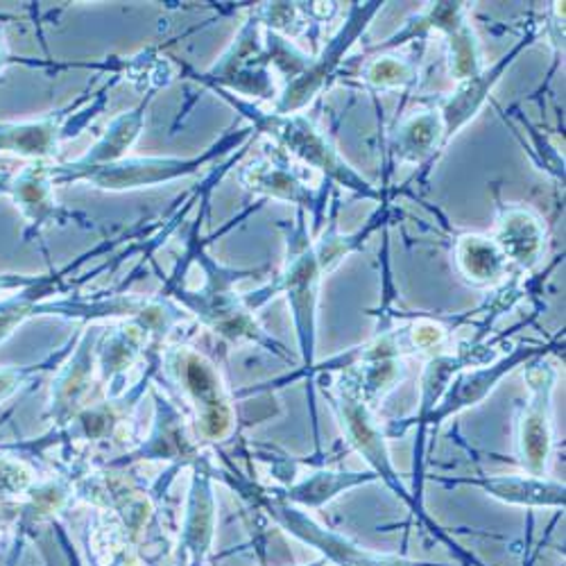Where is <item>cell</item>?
Here are the masks:
<instances>
[{
  "label": "cell",
  "mask_w": 566,
  "mask_h": 566,
  "mask_svg": "<svg viewBox=\"0 0 566 566\" xmlns=\"http://www.w3.org/2000/svg\"><path fill=\"white\" fill-rule=\"evenodd\" d=\"M6 179H8V177H6V175H0V184H3V181H6Z\"/></svg>",
  "instance_id": "obj_26"
},
{
  "label": "cell",
  "mask_w": 566,
  "mask_h": 566,
  "mask_svg": "<svg viewBox=\"0 0 566 566\" xmlns=\"http://www.w3.org/2000/svg\"><path fill=\"white\" fill-rule=\"evenodd\" d=\"M438 30L447 36L449 49V73L460 84L471 77H476L485 71L481 43L474 32V25L469 21V12L464 3H433L429 10L415 17L401 32L390 36L386 43L376 45L374 51H388L399 43L412 41L415 36L429 34Z\"/></svg>",
  "instance_id": "obj_3"
},
{
  "label": "cell",
  "mask_w": 566,
  "mask_h": 566,
  "mask_svg": "<svg viewBox=\"0 0 566 566\" xmlns=\"http://www.w3.org/2000/svg\"><path fill=\"white\" fill-rule=\"evenodd\" d=\"M304 220L306 216L300 209L297 227L289 235V263L279 274V279L270 283V286L259 295L268 300L276 293H286L295 315V326H297L300 345L304 352V360L306 365H311L313 347H315V308L319 297V283L328 270L336 268L349 252H354L360 243H365V239L371 233L374 227L352 235H340L332 229L317 245H313Z\"/></svg>",
  "instance_id": "obj_1"
},
{
  "label": "cell",
  "mask_w": 566,
  "mask_h": 566,
  "mask_svg": "<svg viewBox=\"0 0 566 566\" xmlns=\"http://www.w3.org/2000/svg\"><path fill=\"white\" fill-rule=\"evenodd\" d=\"M6 62V51H3V41H0V66Z\"/></svg>",
  "instance_id": "obj_25"
},
{
  "label": "cell",
  "mask_w": 566,
  "mask_h": 566,
  "mask_svg": "<svg viewBox=\"0 0 566 566\" xmlns=\"http://www.w3.org/2000/svg\"><path fill=\"white\" fill-rule=\"evenodd\" d=\"M533 354H535V349L518 347L510 358L496 363L494 367L462 374L460 379L453 384L447 403L438 410V417L444 419V417H449L451 412H458V410H462V408H467V406H474L476 401H481V399L494 388V384H499V381L503 379V374H507L514 365L526 360V358L533 356Z\"/></svg>",
  "instance_id": "obj_16"
},
{
  "label": "cell",
  "mask_w": 566,
  "mask_h": 566,
  "mask_svg": "<svg viewBox=\"0 0 566 566\" xmlns=\"http://www.w3.org/2000/svg\"><path fill=\"white\" fill-rule=\"evenodd\" d=\"M25 485H28V476L21 467L10 464V462H0V494L21 492Z\"/></svg>",
  "instance_id": "obj_22"
},
{
  "label": "cell",
  "mask_w": 566,
  "mask_h": 566,
  "mask_svg": "<svg viewBox=\"0 0 566 566\" xmlns=\"http://www.w3.org/2000/svg\"><path fill=\"white\" fill-rule=\"evenodd\" d=\"M231 103L252 120V125L261 134L270 136L272 144L279 150L289 153L291 157H297L300 161L308 164L315 170H322L324 177L349 188V191L358 196H365L369 200H384V196L338 155L328 136L319 127H315V123L304 114H276V112H263L241 101H231Z\"/></svg>",
  "instance_id": "obj_2"
},
{
  "label": "cell",
  "mask_w": 566,
  "mask_h": 566,
  "mask_svg": "<svg viewBox=\"0 0 566 566\" xmlns=\"http://www.w3.org/2000/svg\"><path fill=\"white\" fill-rule=\"evenodd\" d=\"M557 371L548 363L528 369V403L518 423V453L531 476H544L553 447V388Z\"/></svg>",
  "instance_id": "obj_6"
},
{
  "label": "cell",
  "mask_w": 566,
  "mask_h": 566,
  "mask_svg": "<svg viewBox=\"0 0 566 566\" xmlns=\"http://www.w3.org/2000/svg\"><path fill=\"white\" fill-rule=\"evenodd\" d=\"M535 41V32H528L524 39H518L514 43V49L503 55L492 69H485L481 75L471 77L467 82H460L458 88L451 93L447 101L440 103L438 114L442 118V127H444V148L451 144L453 136L469 123L479 116V112L485 107L492 88L501 82V77L505 75V71L514 64V60L522 55L524 49Z\"/></svg>",
  "instance_id": "obj_8"
},
{
  "label": "cell",
  "mask_w": 566,
  "mask_h": 566,
  "mask_svg": "<svg viewBox=\"0 0 566 566\" xmlns=\"http://www.w3.org/2000/svg\"><path fill=\"white\" fill-rule=\"evenodd\" d=\"M60 118H49L34 125L0 129V150H12L23 157H51L57 148Z\"/></svg>",
  "instance_id": "obj_19"
},
{
  "label": "cell",
  "mask_w": 566,
  "mask_h": 566,
  "mask_svg": "<svg viewBox=\"0 0 566 566\" xmlns=\"http://www.w3.org/2000/svg\"><path fill=\"white\" fill-rule=\"evenodd\" d=\"M213 155L216 153L198 157V159H159V157L127 159L125 157L116 164L84 168V170H64L57 166V168H51V177H53V184L86 179L93 186L105 188V191H125V188L155 186V184L170 181V179H177L188 172H196Z\"/></svg>",
  "instance_id": "obj_5"
},
{
  "label": "cell",
  "mask_w": 566,
  "mask_h": 566,
  "mask_svg": "<svg viewBox=\"0 0 566 566\" xmlns=\"http://www.w3.org/2000/svg\"><path fill=\"white\" fill-rule=\"evenodd\" d=\"M14 384H17V381H14L12 374H0V399H3L6 395L12 392Z\"/></svg>",
  "instance_id": "obj_23"
},
{
  "label": "cell",
  "mask_w": 566,
  "mask_h": 566,
  "mask_svg": "<svg viewBox=\"0 0 566 566\" xmlns=\"http://www.w3.org/2000/svg\"><path fill=\"white\" fill-rule=\"evenodd\" d=\"M492 241L510 265L531 272L542 263L546 252V227L526 207H503Z\"/></svg>",
  "instance_id": "obj_10"
},
{
  "label": "cell",
  "mask_w": 566,
  "mask_h": 566,
  "mask_svg": "<svg viewBox=\"0 0 566 566\" xmlns=\"http://www.w3.org/2000/svg\"><path fill=\"white\" fill-rule=\"evenodd\" d=\"M365 86L374 91H390V88H403L415 82L417 77V64L406 57L397 55H384L374 57L365 64L360 73Z\"/></svg>",
  "instance_id": "obj_20"
},
{
  "label": "cell",
  "mask_w": 566,
  "mask_h": 566,
  "mask_svg": "<svg viewBox=\"0 0 566 566\" xmlns=\"http://www.w3.org/2000/svg\"><path fill=\"white\" fill-rule=\"evenodd\" d=\"M455 263L471 286H492L510 272V263L492 241V235L464 233L455 243Z\"/></svg>",
  "instance_id": "obj_13"
},
{
  "label": "cell",
  "mask_w": 566,
  "mask_h": 566,
  "mask_svg": "<svg viewBox=\"0 0 566 566\" xmlns=\"http://www.w3.org/2000/svg\"><path fill=\"white\" fill-rule=\"evenodd\" d=\"M172 367L198 408L200 429L209 440H222L231 431V408L213 367L193 352H179Z\"/></svg>",
  "instance_id": "obj_7"
},
{
  "label": "cell",
  "mask_w": 566,
  "mask_h": 566,
  "mask_svg": "<svg viewBox=\"0 0 566 566\" xmlns=\"http://www.w3.org/2000/svg\"><path fill=\"white\" fill-rule=\"evenodd\" d=\"M384 6L386 3H349V17L345 28L328 41L326 49L315 60H311L300 75L289 80L272 112L300 114L302 107L313 103V98L336 75L340 62L352 51V45L363 36V32L369 28V21L384 10Z\"/></svg>",
  "instance_id": "obj_4"
},
{
  "label": "cell",
  "mask_w": 566,
  "mask_h": 566,
  "mask_svg": "<svg viewBox=\"0 0 566 566\" xmlns=\"http://www.w3.org/2000/svg\"><path fill=\"white\" fill-rule=\"evenodd\" d=\"M144 112H146L144 107H138L129 114H123L118 120H114V125L107 129V134L84 157H80L73 164L60 166V168H64V170H84V168L107 166V164H116V161L125 159L127 148L136 140L140 127H144V120H146Z\"/></svg>",
  "instance_id": "obj_17"
},
{
  "label": "cell",
  "mask_w": 566,
  "mask_h": 566,
  "mask_svg": "<svg viewBox=\"0 0 566 566\" xmlns=\"http://www.w3.org/2000/svg\"><path fill=\"white\" fill-rule=\"evenodd\" d=\"M12 193L32 222H43L55 213L53 177L49 166L36 164L25 168L21 177L12 184Z\"/></svg>",
  "instance_id": "obj_18"
},
{
  "label": "cell",
  "mask_w": 566,
  "mask_h": 566,
  "mask_svg": "<svg viewBox=\"0 0 566 566\" xmlns=\"http://www.w3.org/2000/svg\"><path fill=\"white\" fill-rule=\"evenodd\" d=\"M281 518L286 522V526L291 528L293 535L302 537L304 542L322 548V553L338 562L340 566H427V564H415V562H401V559H390V557H379V555H371L365 553L363 548L349 544L343 537H336L334 533H328L326 528L317 526L313 518L304 516L300 510L295 507H286L281 505L279 507Z\"/></svg>",
  "instance_id": "obj_12"
},
{
  "label": "cell",
  "mask_w": 566,
  "mask_h": 566,
  "mask_svg": "<svg viewBox=\"0 0 566 566\" xmlns=\"http://www.w3.org/2000/svg\"><path fill=\"white\" fill-rule=\"evenodd\" d=\"M369 481V474H332V471H319L304 483L291 490V499L304 505H319L336 496L340 490Z\"/></svg>",
  "instance_id": "obj_21"
},
{
  "label": "cell",
  "mask_w": 566,
  "mask_h": 566,
  "mask_svg": "<svg viewBox=\"0 0 566 566\" xmlns=\"http://www.w3.org/2000/svg\"><path fill=\"white\" fill-rule=\"evenodd\" d=\"M243 181L256 193H265V196H272L279 200L293 202L300 209L306 207L315 216V220L319 218V211L324 207L319 196L315 191H311L306 181L300 177V172L293 168V164L286 157L263 159V161L250 166L243 172Z\"/></svg>",
  "instance_id": "obj_11"
},
{
  "label": "cell",
  "mask_w": 566,
  "mask_h": 566,
  "mask_svg": "<svg viewBox=\"0 0 566 566\" xmlns=\"http://www.w3.org/2000/svg\"><path fill=\"white\" fill-rule=\"evenodd\" d=\"M392 150L401 161H431L444 148V127L438 109L419 112L403 120L395 134Z\"/></svg>",
  "instance_id": "obj_14"
},
{
  "label": "cell",
  "mask_w": 566,
  "mask_h": 566,
  "mask_svg": "<svg viewBox=\"0 0 566 566\" xmlns=\"http://www.w3.org/2000/svg\"><path fill=\"white\" fill-rule=\"evenodd\" d=\"M14 283H23V281H21V279H8V276H0V289L14 286Z\"/></svg>",
  "instance_id": "obj_24"
},
{
  "label": "cell",
  "mask_w": 566,
  "mask_h": 566,
  "mask_svg": "<svg viewBox=\"0 0 566 566\" xmlns=\"http://www.w3.org/2000/svg\"><path fill=\"white\" fill-rule=\"evenodd\" d=\"M483 488L490 496L512 503V505H531V507H559L564 505V485L548 481L544 476H494L483 481H471Z\"/></svg>",
  "instance_id": "obj_15"
},
{
  "label": "cell",
  "mask_w": 566,
  "mask_h": 566,
  "mask_svg": "<svg viewBox=\"0 0 566 566\" xmlns=\"http://www.w3.org/2000/svg\"><path fill=\"white\" fill-rule=\"evenodd\" d=\"M336 408L343 419V429L347 431L349 442L367 458V462L379 471V474L397 490L403 494V488L399 483V476L395 474L390 453L386 449L381 431L376 429V423L365 406V399L360 395V388H356L349 381L340 384V395L336 399Z\"/></svg>",
  "instance_id": "obj_9"
}]
</instances>
